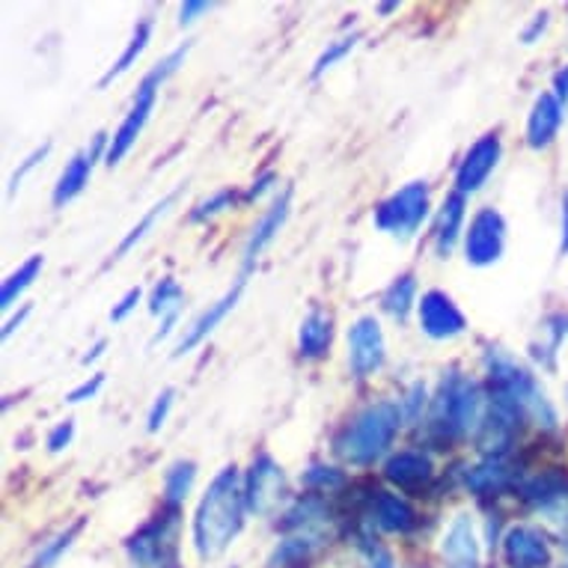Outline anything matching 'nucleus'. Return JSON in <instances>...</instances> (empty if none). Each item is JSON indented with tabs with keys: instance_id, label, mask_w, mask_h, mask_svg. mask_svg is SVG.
Wrapping results in <instances>:
<instances>
[{
	"instance_id": "f257e3e1",
	"label": "nucleus",
	"mask_w": 568,
	"mask_h": 568,
	"mask_svg": "<svg viewBox=\"0 0 568 568\" xmlns=\"http://www.w3.org/2000/svg\"><path fill=\"white\" fill-rule=\"evenodd\" d=\"M247 513L244 500V483L235 465L224 467L205 488L203 500L194 515V545L203 559H215L230 548V541L239 536Z\"/></svg>"
},
{
	"instance_id": "f03ea898",
	"label": "nucleus",
	"mask_w": 568,
	"mask_h": 568,
	"mask_svg": "<svg viewBox=\"0 0 568 568\" xmlns=\"http://www.w3.org/2000/svg\"><path fill=\"white\" fill-rule=\"evenodd\" d=\"M485 373H488V387H491V402L515 410L518 417H530L545 429L557 426V410L548 402L539 382L524 369L518 361H513L504 348H488L485 352Z\"/></svg>"
},
{
	"instance_id": "7ed1b4c3",
	"label": "nucleus",
	"mask_w": 568,
	"mask_h": 568,
	"mask_svg": "<svg viewBox=\"0 0 568 568\" xmlns=\"http://www.w3.org/2000/svg\"><path fill=\"white\" fill-rule=\"evenodd\" d=\"M402 426V408L393 402H375L364 408L345 426L334 440L336 456L348 465L366 467L375 465L378 458L390 449L393 438Z\"/></svg>"
},
{
	"instance_id": "20e7f679",
	"label": "nucleus",
	"mask_w": 568,
	"mask_h": 568,
	"mask_svg": "<svg viewBox=\"0 0 568 568\" xmlns=\"http://www.w3.org/2000/svg\"><path fill=\"white\" fill-rule=\"evenodd\" d=\"M479 419H483V402H479L476 384L458 369H449L440 382L438 396L432 402L429 435L440 444H449L476 429Z\"/></svg>"
},
{
	"instance_id": "39448f33",
	"label": "nucleus",
	"mask_w": 568,
	"mask_h": 568,
	"mask_svg": "<svg viewBox=\"0 0 568 568\" xmlns=\"http://www.w3.org/2000/svg\"><path fill=\"white\" fill-rule=\"evenodd\" d=\"M187 51H191V45H182V48H176V51H170V54L164 57L161 63L152 65L150 72H146V78L140 81L138 95H134V102H131V111L125 113V120H122L120 129L113 131L111 143H108V155H104V161H108L111 168L113 164H120V161L129 155V150L134 146V140L140 138L143 125L150 122L161 84H164V81H168V78L176 72L179 65L185 63Z\"/></svg>"
},
{
	"instance_id": "423d86ee",
	"label": "nucleus",
	"mask_w": 568,
	"mask_h": 568,
	"mask_svg": "<svg viewBox=\"0 0 568 568\" xmlns=\"http://www.w3.org/2000/svg\"><path fill=\"white\" fill-rule=\"evenodd\" d=\"M179 506L152 518L138 536H131L129 557L138 568H176L179 566Z\"/></svg>"
},
{
	"instance_id": "0eeeda50",
	"label": "nucleus",
	"mask_w": 568,
	"mask_h": 568,
	"mask_svg": "<svg viewBox=\"0 0 568 568\" xmlns=\"http://www.w3.org/2000/svg\"><path fill=\"white\" fill-rule=\"evenodd\" d=\"M426 215H429V185L408 182L375 209V226L399 242H408L417 235Z\"/></svg>"
},
{
	"instance_id": "6e6552de",
	"label": "nucleus",
	"mask_w": 568,
	"mask_h": 568,
	"mask_svg": "<svg viewBox=\"0 0 568 568\" xmlns=\"http://www.w3.org/2000/svg\"><path fill=\"white\" fill-rule=\"evenodd\" d=\"M506 251V221L497 209H479L465 233V260L474 268L500 262Z\"/></svg>"
},
{
	"instance_id": "1a4fd4ad",
	"label": "nucleus",
	"mask_w": 568,
	"mask_h": 568,
	"mask_svg": "<svg viewBox=\"0 0 568 568\" xmlns=\"http://www.w3.org/2000/svg\"><path fill=\"white\" fill-rule=\"evenodd\" d=\"M286 494V476L283 467L268 456H260L251 462V470L244 476V500H247V513L268 515L280 504V497Z\"/></svg>"
},
{
	"instance_id": "9d476101",
	"label": "nucleus",
	"mask_w": 568,
	"mask_h": 568,
	"mask_svg": "<svg viewBox=\"0 0 568 568\" xmlns=\"http://www.w3.org/2000/svg\"><path fill=\"white\" fill-rule=\"evenodd\" d=\"M384 357H387V345H384V334L378 318L364 316L357 318L352 327H348V364H352V373L357 378H369L384 366Z\"/></svg>"
},
{
	"instance_id": "9b49d317",
	"label": "nucleus",
	"mask_w": 568,
	"mask_h": 568,
	"mask_svg": "<svg viewBox=\"0 0 568 568\" xmlns=\"http://www.w3.org/2000/svg\"><path fill=\"white\" fill-rule=\"evenodd\" d=\"M500 155H504V146H500L497 134H485V138L476 140L456 170V194H476L488 182L494 170H497Z\"/></svg>"
},
{
	"instance_id": "f8f14e48",
	"label": "nucleus",
	"mask_w": 568,
	"mask_h": 568,
	"mask_svg": "<svg viewBox=\"0 0 568 568\" xmlns=\"http://www.w3.org/2000/svg\"><path fill=\"white\" fill-rule=\"evenodd\" d=\"M417 316L423 334L432 339H453V336L465 334L467 318L465 313L456 307V301L449 298L447 292L432 290L426 292L417 304Z\"/></svg>"
},
{
	"instance_id": "ddd939ff",
	"label": "nucleus",
	"mask_w": 568,
	"mask_h": 568,
	"mask_svg": "<svg viewBox=\"0 0 568 568\" xmlns=\"http://www.w3.org/2000/svg\"><path fill=\"white\" fill-rule=\"evenodd\" d=\"M108 155V134H95L93 138V146H87L84 152H78L75 159L69 161L65 164V170L60 173V179H57V185H54V205L60 209V205L65 203H72L81 191L87 187V182H90V173H93V164L99 155Z\"/></svg>"
},
{
	"instance_id": "4468645a",
	"label": "nucleus",
	"mask_w": 568,
	"mask_h": 568,
	"mask_svg": "<svg viewBox=\"0 0 568 568\" xmlns=\"http://www.w3.org/2000/svg\"><path fill=\"white\" fill-rule=\"evenodd\" d=\"M244 283H247V274H242V277L235 280V286L226 292L224 298L215 301V304H209V310H205V313H200V318H194V325L187 327L185 336H182V339L176 343V352H173L176 357H182V354H187V352H194L196 345L203 343L205 336L212 334V331H215V327L221 325V322H224L230 313H233L235 304H239V298H242Z\"/></svg>"
},
{
	"instance_id": "2eb2a0df",
	"label": "nucleus",
	"mask_w": 568,
	"mask_h": 568,
	"mask_svg": "<svg viewBox=\"0 0 568 568\" xmlns=\"http://www.w3.org/2000/svg\"><path fill=\"white\" fill-rule=\"evenodd\" d=\"M440 557L449 568H479V539H476L470 515L462 513L453 518L440 541Z\"/></svg>"
},
{
	"instance_id": "dca6fc26",
	"label": "nucleus",
	"mask_w": 568,
	"mask_h": 568,
	"mask_svg": "<svg viewBox=\"0 0 568 568\" xmlns=\"http://www.w3.org/2000/svg\"><path fill=\"white\" fill-rule=\"evenodd\" d=\"M506 562L513 568H548L550 545L539 530L532 527H515L504 539Z\"/></svg>"
},
{
	"instance_id": "f3484780",
	"label": "nucleus",
	"mask_w": 568,
	"mask_h": 568,
	"mask_svg": "<svg viewBox=\"0 0 568 568\" xmlns=\"http://www.w3.org/2000/svg\"><path fill=\"white\" fill-rule=\"evenodd\" d=\"M562 116H566V104L559 102L554 93H541L536 99L530 111V120H527V143L532 150H545L557 138L559 125H562Z\"/></svg>"
},
{
	"instance_id": "a211bd4d",
	"label": "nucleus",
	"mask_w": 568,
	"mask_h": 568,
	"mask_svg": "<svg viewBox=\"0 0 568 568\" xmlns=\"http://www.w3.org/2000/svg\"><path fill=\"white\" fill-rule=\"evenodd\" d=\"M290 200H292V191L286 187V191L271 203V209L262 215L260 224L253 226L251 239H247V247H244V274H251L256 256L268 247L271 239L280 233V226L286 224V217H290Z\"/></svg>"
},
{
	"instance_id": "6ab92c4d",
	"label": "nucleus",
	"mask_w": 568,
	"mask_h": 568,
	"mask_svg": "<svg viewBox=\"0 0 568 568\" xmlns=\"http://www.w3.org/2000/svg\"><path fill=\"white\" fill-rule=\"evenodd\" d=\"M384 476L390 479L393 485H399V488H419L423 483H429L432 476V462L429 456H423V453H414V449H402L396 456L387 458V465H384Z\"/></svg>"
},
{
	"instance_id": "aec40b11",
	"label": "nucleus",
	"mask_w": 568,
	"mask_h": 568,
	"mask_svg": "<svg viewBox=\"0 0 568 568\" xmlns=\"http://www.w3.org/2000/svg\"><path fill=\"white\" fill-rule=\"evenodd\" d=\"M373 518L387 532H410L417 524V515L408 506V500H402L399 494L393 491H375Z\"/></svg>"
},
{
	"instance_id": "412c9836",
	"label": "nucleus",
	"mask_w": 568,
	"mask_h": 568,
	"mask_svg": "<svg viewBox=\"0 0 568 568\" xmlns=\"http://www.w3.org/2000/svg\"><path fill=\"white\" fill-rule=\"evenodd\" d=\"M465 224V196L449 194L438 212V224H435V251L440 260H447L453 247H456L458 235Z\"/></svg>"
},
{
	"instance_id": "4be33fe9",
	"label": "nucleus",
	"mask_w": 568,
	"mask_h": 568,
	"mask_svg": "<svg viewBox=\"0 0 568 568\" xmlns=\"http://www.w3.org/2000/svg\"><path fill=\"white\" fill-rule=\"evenodd\" d=\"M331 339H334V322H331V316H325L322 310H313V313L301 322V331H298L301 357H307V361L325 357L327 348H331Z\"/></svg>"
},
{
	"instance_id": "5701e85b",
	"label": "nucleus",
	"mask_w": 568,
	"mask_h": 568,
	"mask_svg": "<svg viewBox=\"0 0 568 568\" xmlns=\"http://www.w3.org/2000/svg\"><path fill=\"white\" fill-rule=\"evenodd\" d=\"M513 474L509 467L504 465V458H485L476 467H470L465 474L467 491L479 494V497H488V494H500L509 485Z\"/></svg>"
},
{
	"instance_id": "b1692460",
	"label": "nucleus",
	"mask_w": 568,
	"mask_h": 568,
	"mask_svg": "<svg viewBox=\"0 0 568 568\" xmlns=\"http://www.w3.org/2000/svg\"><path fill=\"white\" fill-rule=\"evenodd\" d=\"M566 336H568V313H554V316H548L539 327V343L530 345L532 357H536L541 366H554L557 364L559 345L566 343Z\"/></svg>"
},
{
	"instance_id": "393cba45",
	"label": "nucleus",
	"mask_w": 568,
	"mask_h": 568,
	"mask_svg": "<svg viewBox=\"0 0 568 568\" xmlns=\"http://www.w3.org/2000/svg\"><path fill=\"white\" fill-rule=\"evenodd\" d=\"M150 37H152V19L138 21V28H134V33H131L129 45H125V51H122V54H120V60H116V63H113L111 69H108V72H104L102 87H108V84H111V81L122 78V75H125V72H129L131 65L138 63L140 54H143V51H146V45H150Z\"/></svg>"
},
{
	"instance_id": "a878e982",
	"label": "nucleus",
	"mask_w": 568,
	"mask_h": 568,
	"mask_svg": "<svg viewBox=\"0 0 568 568\" xmlns=\"http://www.w3.org/2000/svg\"><path fill=\"white\" fill-rule=\"evenodd\" d=\"M414 298H417V280L410 274H402L387 286L382 298V307L387 316H393L396 322H405L410 316V307H414Z\"/></svg>"
},
{
	"instance_id": "bb28decb",
	"label": "nucleus",
	"mask_w": 568,
	"mask_h": 568,
	"mask_svg": "<svg viewBox=\"0 0 568 568\" xmlns=\"http://www.w3.org/2000/svg\"><path fill=\"white\" fill-rule=\"evenodd\" d=\"M42 268H45V260H42V253H33L24 265H21L19 271H12L10 277L3 280V292H0V307L10 310L16 301L21 298V292L28 290V286H33V280L42 274Z\"/></svg>"
},
{
	"instance_id": "cd10ccee",
	"label": "nucleus",
	"mask_w": 568,
	"mask_h": 568,
	"mask_svg": "<svg viewBox=\"0 0 568 568\" xmlns=\"http://www.w3.org/2000/svg\"><path fill=\"white\" fill-rule=\"evenodd\" d=\"M182 301H185V292H182V286H179L173 277H164L159 286L152 290L150 313L152 316H161V322H164V318L182 316Z\"/></svg>"
},
{
	"instance_id": "c85d7f7f",
	"label": "nucleus",
	"mask_w": 568,
	"mask_h": 568,
	"mask_svg": "<svg viewBox=\"0 0 568 568\" xmlns=\"http://www.w3.org/2000/svg\"><path fill=\"white\" fill-rule=\"evenodd\" d=\"M176 196H179V191H170V194L164 196V200H159V203L152 205L150 212H146V215L140 217L138 224L131 226V233L125 235V239H122V242H120V247H116V253H113V260H122V256H125V253H129L131 247H134V244H138L140 239H143V235L150 233L152 226H155V221H159V217L164 215V212H168L170 205L176 203Z\"/></svg>"
},
{
	"instance_id": "c756f323",
	"label": "nucleus",
	"mask_w": 568,
	"mask_h": 568,
	"mask_svg": "<svg viewBox=\"0 0 568 568\" xmlns=\"http://www.w3.org/2000/svg\"><path fill=\"white\" fill-rule=\"evenodd\" d=\"M196 479V465L194 462H176L164 476V494H168V504L179 506L185 500Z\"/></svg>"
},
{
	"instance_id": "7c9ffc66",
	"label": "nucleus",
	"mask_w": 568,
	"mask_h": 568,
	"mask_svg": "<svg viewBox=\"0 0 568 568\" xmlns=\"http://www.w3.org/2000/svg\"><path fill=\"white\" fill-rule=\"evenodd\" d=\"M84 524H87V518H78V521L72 524L69 530H63V532H60V536H54V539L48 541L45 548L39 550L37 559L30 562V568H54L57 559L63 557L65 550H69V548H72V545H75L78 532L84 530Z\"/></svg>"
},
{
	"instance_id": "2f4dec72",
	"label": "nucleus",
	"mask_w": 568,
	"mask_h": 568,
	"mask_svg": "<svg viewBox=\"0 0 568 568\" xmlns=\"http://www.w3.org/2000/svg\"><path fill=\"white\" fill-rule=\"evenodd\" d=\"M357 39H361V33H352V37H343V39H336V42H327V48L318 54L316 65H313V78L318 75H325L327 69L336 63V60H343L348 51H352L354 45H357Z\"/></svg>"
},
{
	"instance_id": "473e14b6",
	"label": "nucleus",
	"mask_w": 568,
	"mask_h": 568,
	"mask_svg": "<svg viewBox=\"0 0 568 568\" xmlns=\"http://www.w3.org/2000/svg\"><path fill=\"white\" fill-rule=\"evenodd\" d=\"M235 203V194L230 191V187H224V191H217V194H212L209 200H203V203L196 205L194 212H191V221L194 224H203V221H209V217L221 215V212H226V209H233Z\"/></svg>"
},
{
	"instance_id": "72a5a7b5",
	"label": "nucleus",
	"mask_w": 568,
	"mask_h": 568,
	"mask_svg": "<svg viewBox=\"0 0 568 568\" xmlns=\"http://www.w3.org/2000/svg\"><path fill=\"white\" fill-rule=\"evenodd\" d=\"M48 152H51V143H42V146H37V150L30 152L28 159L21 161L19 168H16V173L10 176V185H7V196H16V191L24 185V179H28L30 173H33V170H37L39 164L48 159Z\"/></svg>"
},
{
	"instance_id": "f704fd0d",
	"label": "nucleus",
	"mask_w": 568,
	"mask_h": 568,
	"mask_svg": "<svg viewBox=\"0 0 568 568\" xmlns=\"http://www.w3.org/2000/svg\"><path fill=\"white\" fill-rule=\"evenodd\" d=\"M343 474L336 470V467H310L307 470V485L310 488H318V491H336L339 485H343Z\"/></svg>"
},
{
	"instance_id": "c9c22d12",
	"label": "nucleus",
	"mask_w": 568,
	"mask_h": 568,
	"mask_svg": "<svg viewBox=\"0 0 568 568\" xmlns=\"http://www.w3.org/2000/svg\"><path fill=\"white\" fill-rule=\"evenodd\" d=\"M173 396H176V393L170 390V387L155 396V402H152V410H150V419H146V423H150V432H159L161 426L168 423V414H170V408H173Z\"/></svg>"
},
{
	"instance_id": "e433bc0d",
	"label": "nucleus",
	"mask_w": 568,
	"mask_h": 568,
	"mask_svg": "<svg viewBox=\"0 0 568 568\" xmlns=\"http://www.w3.org/2000/svg\"><path fill=\"white\" fill-rule=\"evenodd\" d=\"M72 438H75V423H72V419H63V423H57L54 429H51V435H48V449H51V453H63V449L72 444Z\"/></svg>"
},
{
	"instance_id": "4c0bfd02",
	"label": "nucleus",
	"mask_w": 568,
	"mask_h": 568,
	"mask_svg": "<svg viewBox=\"0 0 568 568\" xmlns=\"http://www.w3.org/2000/svg\"><path fill=\"white\" fill-rule=\"evenodd\" d=\"M102 387H104V375L95 373L93 378H87L84 384H78L75 390L65 396V402H69V405H81V402L87 399H95V393L102 390Z\"/></svg>"
},
{
	"instance_id": "58836bf2",
	"label": "nucleus",
	"mask_w": 568,
	"mask_h": 568,
	"mask_svg": "<svg viewBox=\"0 0 568 568\" xmlns=\"http://www.w3.org/2000/svg\"><path fill=\"white\" fill-rule=\"evenodd\" d=\"M140 298H143V290H140V286H134V290L125 292L120 304H116V307L111 310L113 322H122V318H129L131 313H134V307H138V304H140Z\"/></svg>"
},
{
	"instance_id": "ea45409f",
	"label": "nucleus",
	"mask_w": 568,
	"mask_h": 568,
	"mask_svg": "<svg viewBox=\"0 0 568 568\" xmlns=\"http://www.w3.org/2000/svg\"><path fill=\"white\" fill-rule=\"evenodd\" d=\"M212 10V3H205V0H185L182 7H179V24L185 28V24H194L200 16Z\"/></svg>"
},
{
	"instance_id": "a19ab883",
	"label": "nucleus",
	"mask_w": 568,
	"mask_h": 568,
	"mask_svg": "<svg viewBox=\"0 0 568 568\" xmlns=\"http://www.w3.org/2000/svg\"><path fill=\"white\" fill-rule=\"evenodd\" d=\"M426 405V387L423 384H414L408 393V402H405V410H408V417H417L419 408Z\"/></svg>"
},
{
	"instance_id": "79ce46f5",
	"label": "nucleus",
	"mask_w": 568,
	"mask_h": 568,
	"mask_svg": "<svg viewBox=\"0 0 568 568\" xmlns=\"http://www.w3.org/2000/svg\"><path fill=\"white\" fill-rule=\"evenodd\" d=\"M545 28H548V12H539V16L530 21V28L524 30L521 39L527 42V45H532V42L539 39V33H545Z\"/></svg>"
},
{
	"instance_id": "37998d69",
	"label": "nucleus",
	"mask_w": 568,
	"mask_h": 568,
	"mask_svg": "<svg viewBox=\"0 0 568 568\" xmlns=\"http://www.w3.org/2000/svg\"><path fill=\"white\" fill-rule=\"evenodd\" d=\"M271 182H274V173H265V176H260V179H256V182H253L251 191L244 194V200H247V203H253V200H260V196L265 194V191H268V187H271Z\"/></svg>"
},
{
	"instance_id": "c03bdc74",
	"label": "nucleus",
	"mask_w": 568,
	"mask_h": 568,
	"mask_svg": "<svg viewBox=\"0 0 568 568\" xmlns=\"http://www.w3.org/2000/svg\"><path fill=\"white\" fill-rule=\"evenodd\" d=\"M554 95H557L559 102H568V65L566 69H559L557 78H554Z\"/></svg>"
},
{
	"instance_id": "a18cd8bd",
	"label": "nucleus",
	"mask_w": 568,
	"mask_h": 568,
	"mask_svg": "<svg viewBox=\"0 0 568 568\" xmlns=\"http://www.w3.org/2000/svg\"><path fill=\"white\" fill-rule=\"evenodd\" d=\"M559 253H568V191L562 194V230H559Z\"/></svg>"
},
{
	"instance_id": "49530a36",
	"label": "nucleus",
	"mask_w": 568,
	"mask_h": 568,
	"mask_svg": "<svg viewBox=\"0 0 568 568\" xmlns=\"http://www.w3.org/2000/svg\"><path fill=\"white\" fill-rule=\"evenodd\" d=\"M28 316H30V307H21L19 316H12L10 322H7V327H3V339H7V336L16 334V327L24 325V318H28Z\"/></svg>"
},
{
	"instance_id": "de8ad7c7",
	"label": "nucleus",
	"mask_w": 568,
	"mask_h": 568,
	"mask_svg": "<svg viewBox=\"0 0 568 568\" xmlns=\"http://www.w3.org/2000/svg\"><path fill=\"white\" fill-rule=\"evenodd\" d=\"M104 348H108V339H99V343H95L93 348H90V352L84 354V364L90 366V364H93V361H99V357H102V354H104Z\"/></svg>"
},
{
	"instance_id": "09e8293b",
	"label": "nucleus",
	"mask_w": 568,
	"mask_h": 568,
	"mask_svg": "<svg viewBox=\"0 0 568 568\" xmlns=\"http://www.w3.org/2000/svg\"><path fill=\"white\" fill-rule=\"evenodd\" d=\"M369 568H393L390 554H384V550H378V554H373V566H369Z\"/></svg>"
},
{
	"instance_id": "8fccbe9b",
	"label": "nucleus",
	"mask_w": 568,
	"mask_h": 568,
	"mask_svg": "<svg viewBox=\"0 0 568 568\" xmlns=\"http://www.w3.org/2000/svg\"><path fill=\"white\" fill-rule=\"evenodd\" d=\"M396 7H399V3H384L382 12H384V16H387V12H393V10H396Z\"/></svg>"
},
{
	"instance_id": "3c124183",
	"label": "nucleus",
	"mask_w": 568,
	"mask_h": 568,
	"mask_svg": "<svg viewBox=\"0 0 568 568\" xmlns=\"http://www.w3.org/2000/svg\"><path fill=\"white\" fill-rule=\"evenodd\" d=\"M562 550H566V559H562V568H568V536H566V541H562Z\"/></svg>"
},
{
	"instance_id": "603ef678",
	"label": "nucleus",
	"mask_w": 568,
	"mask_h": 568,
	"mask_svg": "<svg viewBox=\"0 0 568 568\" xmlns=\"http://www.w3.org/2000/svg\"><path fill=\"white\" fill-rule=\"evenodd\" d=\"M566 402H568V384H566Z\"/></svg>"
}]
</instances>
